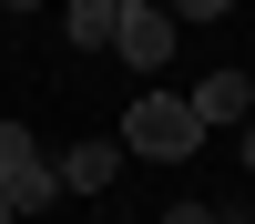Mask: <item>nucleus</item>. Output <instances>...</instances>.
<instances>
[{
    "instance_id": "nucleus-1",
    "label": "nucleus",
    "mask_w": 255,
    "mask_h": 224,
    "mask_svg": "<svg viewBox=\"0 0 255 224\" xmlns=\"http://www.w3.org/2000/svg\"><path fill=\"white\" fill-rule=\"evenodd\" d=\"M123 153H143V163H184V153H204V122L184 112V92H143V102H123Z\"/></svg>"
},
{
    "instance_id": "nucleus-2",
    "label": "nucleus",
    "mask_w": 255,
    "mask_h": 224,
    "mask_svg": "<svg viewBox=\"0 0 255 224\" xmlns=\"http://www.w3.org/2000/svg\"><path fill=\"white\" fill-rule=\"evenodd\" d=\"M0 204H10V214H51V204H61L51 153L31 143V122H0Z\"/></svg>"
},
{
    "instance_id": "nucleus-3",
    "label": "nucleus",
    "mask_w": 255,
    "mask_h": 224,
    "mask_svg": "<svg viewBox=\"0 0 255 224\" xmlns=\"http://www.w3.org/2000/svg\"><path fill=\"white\" fill-rule=\"evenodd\" d=\"M174 10H153V0H123V20H113V51L133 61V72H163V61H174Z\"/></svg>"
},
{
    "instance_id": "nucleus-4",
    "label": "nucleus",
    "mask_w": 255,
    "mask_h": 224,
    "mask_svg": "<svg viewBox=\"0 0 255 224\" xmlns=\"http://www.w3.org/2000/svg\"><path fill=\"white\" fill-rule=\"evenodd\" d=\"M184 112H194L204 133H225V122H255V81H245V72H204L194 92H184Z\"/></svg>"
},
{
    "instance_id": "nucleus-5",
    "label": "nucleus",
    "mask_w": 255,
    "mask_h": 224,
    "mask_svg": "<svg viewBox=\"0 0 255 224\" xmlns=\"http://www.w3.org/2000/svg\"><path fill=\"white\" fill-rule=\"evenodd\" d=\"M113 173H123V143H102V133H82L72 153H51V183H61V194H102Z\"/></svg>"
},
{
    "instance_id": "nucleus-6",
    "label": "nucleus",
    "mask_w": 255,
    "mask_h": 224,
    "mask_svg": "<svg viewBox=\"0 0 255 224\" xmlns=\"http://www.w3.org/2000/svg\"><path fill=\"white\" fill-rule=\"evenodd\" d=\"M113 20H123V0H72V10H61V31H72L82 51H113Z\"/></svg>"
},
{
    "instance_id": "nucleus-7",
    "label": "nucleus",
    "mask_w": 255,
    "mask_h": 224,
    "mask_svg": "<svg viewBox=\"0 0 255 224\" xmlns=\"http://www.w3.org/2000/svg\"><path fill=\"white\" fill-rule=\"evenodd\" d=\"M163 224H215V204H174V214H163Z\"/></svg>"
},
{
    "instance_id": "nucleus-8",
    "label": "nucleus",
    "mask_w": 255,
    "mask_h": 224,
    "mask_svg": "<svg viewBox=\"0 0 255 224\" xmlns=\"http://www.w3.org/2000/svg\"><path fill=\"white\" fill-rule=\"evenodd\" d=\"M245 173H255V122H245Z\"/></svg>"
},
{
    "instance_id": "nucleus-9",
    "label": "nucleus",
    "mask_w": 255,
    "mask_h": 224,
    "mask_svg": "<svg viewBox=\"0 0 255 224\" xmlns=\"http://www.w3.org/2000/svg\"><path fill=\"white\" fill-rule=\"evenodd\" d=\"M0 224H10V204H0Z\"/></svg>"
},
{
    "instance_id": "nucleus-10",
    "label": "nucleus",
    "mask_w": 255,
    "mask_h": 224,
    "mask_svg": "<svg viewBox=\"0 0 255 224\" xmlns=\"http://www.w3.org/2000/svg\"><path fill=\"white\" fill-rule=\"evenodd\" d=\"M0 31H10V20H0Z\"/></svg>"
},
{
    "instance_id": "nucleus-11",
    "label": "nucleus",
    "mask_w": 255,
    "mask_h": 224,
    "mask_svg": "<svg viewBox=\"0 0 255 224\" xmlns=\"http://www.w3.org/2000/svg\"><path fill=\"white\" fill-rule=\"evenodd\" d=\"M92 224H102V214H92Z\"/></svg>"
}]
</instances>
